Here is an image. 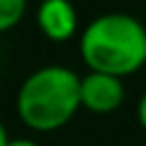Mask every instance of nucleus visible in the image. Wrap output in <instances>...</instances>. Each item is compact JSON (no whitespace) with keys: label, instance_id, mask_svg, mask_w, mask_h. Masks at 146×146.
<instances>
[{"label":"nucleus","instance_id":"obj_1","mask_svg":"<svg viewBox=\"0 0 146 146\" xmlns=\"http://www.w3.org/2000/svg\"><path fill=\"white\" fill-rule=\"evenodd\" d=\"M78 51L88 71L134 76L146 66V27L129 12L98 15L80 29Z\"/></svg>","mask_w":146,"mask_h":146},{"label":"nucleus","instance_id":"obj_2","mask_svg":"<svg viewBox=\"0 0 146 146\" xmlns=\"http://www.w3.org/2000/svg\"><path fill=\"white\" fill-rule=\"evenodd\" d=\"M80 78L83 76L61 63H46L32 71L22 80L15 100L20 122L39 134L63 129L78 115V110H83Z\"/></svg>","mask_w":146,"mask_h":146},{"label":"nucleus","instance_id":"obj_3","mask_svg":"<svg viewBox=\"0 0 146 146\" xmlns=\"http://www.w3.org/2000/svg\"><path fill=\"white\" fill-rule=\"evenodd\" d=\"M124 78L88 71L80 78V105L90 115H112L124 105Z\"/></svg>","mask_w":146,"mask_h":146},{"label":"nucleus","instance_id":"obj_4","mask_svg":"<svg viewBox=\"0 0 146 146\" xmlns=\"http://www.w3.org/2000/svg\"><path fill=\"white\" fill-rule=\"evenodd\" d=\"M36 27L44 39L54 44H66L80 34V17L71 0H42L36 7Z\"/></svg>","mask_w":146,"mask_h":146},{"label":"nucleus","instance_id":"obj_5","mask_svg":"<svg viewBox=\"0 0 146 146\" xmlns=\"http://www.w3.org/2000/svg\"><path fill=\"white\" fill-rule=\"evenodd\" d=\"M27 0H0V32H10L22 22Z\"/></svg>","mask_w":146,"mask_h":146},{"label":"nucleus","instance_id":"obj_6","mask_svg":"<svg viewBox=\"0 0 146 146\" xmlns=\"http://www.w3.org/2000/svg\"><path fill=\"white\" fill-rule=\"evenodd\" d=\"M0 146H39V144L27 136H10L5 127H0Z\"/></svg>","mask_w":146,"mask_h":146},{"label":"nucleus","instance_id":"obj_7","mask_svg":"<svg viewBox=\"0 0 146 146\" xmlns=\"http://www.w3.org/2000/svg\"><path fill=\"white\" fill-rule=\"evenodd\" d=\"M136 122H139V127L146 131V90L139 98V102H136Z\"/></svg>","mask_w":146,"mask_h":146}]
</instances>
